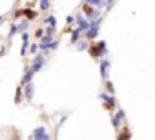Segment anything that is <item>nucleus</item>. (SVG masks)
Returning a JSON list of instances; mask_svg holds the SVG:
<instances>
[{"mask_svg":"<svg viewBox=\"0 0 155 140\" xmlns=\"http://www.w3.org/2000/svg\"><path fill=\"white\" fill-rule=\"evenodd\" d=\"M90 46H91V44H88L86 40H82V42L77 44V49H79V51H84V49H90Z\"/></svg>","mask_w":155,"mask_h":140,"instance_id":"obj_20","label":"nucleus"},{"mask_svg":"<svg viewBox=\"0 0 155 140\" xmlns=\"http://www.w3.org/2000/svg\"><path fill=\"white\" fill-rule=\"evenodd\" d=\"M44 31H46V37H53V35L57 33V29H55V27H51V26H48Z\"/></svg>","mask_w":155,"mask_h":140,"instance_id":"obj_22","label":"nucleus"},{"mask_svg":"<svg viewBox=\"0 0 155 140\" xmlns=\"http://www.w3.org/2000/svg\"><path fill=\"white\" fill-rule=\"evenodd\" d=\"M38 8H40L42 11H46V9L51 8V2H49V0H42V2H38Z\"/></svg>","mask_w":155,"mask_h":140,"instance_id":"obj_19","label":"nucleus"},{"mask_svg":"<svg viewBox=\"0 0 155 140\" xmlns=\"http://www.w3.org/2000/svg\"><path fill=\"white\" fill-rule=\"evenodd\" d=\"M17 33H20V31H18V24H11V27H9V31H8V37L11 38V37H15Z\"/></svg>","mask_w":155,"mask_h":140,"instance_id":"obj_17","label":"nucleus"},{"mask_svg":"<svg viewBox=\"0 0 155 140\" xmlns=\"http://www.w3.org/2000/svg\"><path fill=\"white\" fill-rule=\"evenodd\" d=\"M33 140H51V135L44 126H38L37 129H33Z\"/></svg>","mask_w":155,"mask_h":140,"instance_id":"obj_7","label":"nucleus"},{"mask_svg":"<svg viewBox=\"0 0 155 140\" xmlns=\"http://www.w3.org/2000/svg\"><path fill=\"white\" fill-rule=\"evenodd\" d=\"M104 86H106V93H108V95H115V88H113V84H111L110 80H106Z\"/></svg>","mask_w":155,"mask_h":140,"instance_id":"obj_18","label":"nucleus"},{"mask_svg":"<svg viewBox=\"0 0 155 140\" xmlns=\"http://www.w3.org/2000/svg\"><path fill=\"white\" fill-rule=\"evenodd\" d=\"M46 24H48V26H51V27H55V29H57V18H55V17H53V15H48V17H46Z\"/></svg>","mask_w":155,"mask_h":140,"instance_id":"obj_15","label":"nucleus"},{"mask_svg":"<svg viewBox=\"0 0 155 140\" xmlns=\"http://www.w3.org/2000/svg\"><path fill=\"white\" fill-rule=\"evenodd\" d=\"M28 27H29V22H28V20H22V22L18 24V31H20V35H22V33H28Z\"/></svg>","mask_w":155,"mask_h":140,"instance_id":"obj_16","label":"nucleus"},{"mask_svg":"<svg viewBox=\"0 0 155 140\" xmlns=\"http://www.w3.org/2000/svg\"><path fill=\"white\" fill-rule=\"evenodd\" d=\"M35 37H37V38H40V40H42V38H44V37H46V31H44V29H40V27H38V29H37V31H35Z\"/></svg>","mask_w":155,"mask_h":140,"instance_id":"obj_23","label":"nucleus"},{"mask_svg":"<svg viewBox=\"0 0 155 140\" xmlns=\"http://www.w3.org/2000/svg\"><path fill=\"white\" fill-rule=\"evenodd\" d=\"M4 18H6V17H0V24H2V22H4Z\"/></svg>","mask_w":155,"mask_h":140,"instance_id":"obj_27","label":"nucleus"},{"mask_svg":"<svg viewBox=\"0 0 155 140\" xmlns=\"http://www.w3.org/2000/svg\"><path fill=\"white\" fill-rule=\"evenodd\" d=\"M82 35H84V33H82L81 29H77V27H75V29H73V33H71V44H75V46H77V44H79V38H81Z\"/></svg>","mask_w":155,"mask_h":140,"instance_id":"obj_14","label":"nucleus"},{"mask_svg":"<svg viewBox=\"0 0 155 140\" xmlns=\"http://www.w3.org/2000/svg\"><path fill=\"white\" fill-rule=\"evenodd\" d=\"M101 22H102V18H99V20L91 22V26H90V31L84 35V37H86V40H95V38H97V35H99V29H101Z\"/></svg>","mask_w":155,"mask_h":140,"instance_id":"obj_5","label":"nucleus"},{"mask_svg":"<svg viewBox=\"0 0 155 140\" xmlns=\"http://www.w3.org/2000/svg\"><path fill=\"white\" fill-rule=\"evenodd\" d=\"M35 77V73L31 71V67L28 65L26 69H24V75H22V80H20V86L24 88V86H28V84H31V78Z\"/></svg>","mask_w":155,"mask_h":140,"instance_id":"obj_9","label":"nucleus"},{"mask_svg":"<svg viewBox=\"0 0 155 140\" xmlns=\"http://www.w3.org/2000/svg\"><path fill=\"white\" fill-rule=\"evenodd\" d=\"M75 20H77V29H81L84 35L90 31V26H91V22L84 17V15H81V13H77V17H75Z\"/></svg>","mask_w":155,"mask_h":140,"instance_id":"obj_4","label":"nucleus"},{"mask_svg":"<svg viewBox=\"0 0 155 140\" xmlns=\"http://www.w3.org/2000/svg\"><path fill=\"white\" fill-rule=\"evenodd\" d=\"M13 17H15V18H20V17H24V11H22V9H17V11L13 13Z\"/></svg>","mask_w":155,"mask_h":140,"instance_id":"obj_25","label":"nucleus"},{"mask_svg":"<svg viewBox=\"0 0 155 140\" xmlns=\"http://www.w3.org/2000/svg\"><path fill=\"white\" fill-rule=\"evenodd\" d=\"M44 62H46V56H44V53H38L35 58H33V64L29 65L31 67V71L37 75L38 71H40V69H42V65H44Z\"/></svg>","mask_w":155,"mask_h":140,"instance_id":"obj_8","label":"nucleus"},{"mask_svg":"<svg viewBox=\"0 0 155 140\" xmlns=\"http://www.w3.org/2000/svg\"><path fill=\"white\" fill-rule=\"evenodd\" d=\"M110 65H111L110 58H102V60H101V77H102V80H106V78H108Z\"/></svg>","mask_w":155,"mask_h":140,"instance_id":"obj_10","label":"nucleus"},{"mask_svg":"<svg viewBox=\"0 0 155 140\" xmlns=\"http://www.w3.org/2000/svg\"><path fill=\"white\" fill-rule=\"evenodd\" d=\"M22 11H24V17H26V20H35V18L38 17V13H37L35 9H31V8H24Z\"/></svg>","mask_w":155,"mask_h":140,"instance_id":"obj_13","label":"nucleus"},{"mask_svg":"<svg viewBox=\"0 0 155 140\" xmlns=\"http://www.w3.org/2000/svg\"><path fill=\"white\" fill-rule=\"evenodd\" d=\"M88 53H90V56H93L95 60H102V58H106V55H108V44H106L104 40L91 42Z\"/></svg>","mask_w":155,"mask_h":140,"instance_id":"obj_1","label":"nucleus"},{"mask_svg":"<svg viewBox=\"0 0 155 140\" xmlns=\"http://www.w3.org/2000/svg\"><path fill=\"white\" fill-rule=\"evenodd\" d=\"M20 91H22V86H18V88H17V95H15V102H17V104L20 102Z\"/></svg>","mask_w":155,"mask_h":140,"instance_id":"obj_24","label":"nucleus"},{"mask_svg":"<svg viewBox=\"0 0 155 140\" xmlns=\"http://www.w3.org/2000/svg\"><path fill=\"white\" fill-rule=\"evenodd\" d=\"M22 40H29V35L28 33H22Z\"/></svg>","mask_w":155,"mask_h":140,"instance_id":"obj_26","label":"nucleus"},{"mask_svg":"<svg viewBox=\"0 0 155 140\" xmlns=\"http://www.w3.org/2000/svg\"><path fill=\"white\" fill-rule=\"evenodd\" d=\"M124 120H126V113H124V109H119V111H115V113L111 115V124H113L115 129H120V126H122Z\"/></svg>","mask_w":155,"mask_h":140,"instance_id":"obj_6","label":"nucleus"},{"mask_svg":"<svg viewBox=\"0 0 155 140\" xmlns=\"http://www.w3.org/2000/svg\"><path fill=\"white\" fill-rule=\"evenodd\" d=\"M82 11H84L86 18H88L90 22H95V20L101 18V11L95 9V8H91V6H88V4H82Z\"/></svg>","mask_w":155,"mask_h":140,"instance_id":"obj_2","label":"nucleus"},{"mask_svg":"<svg viewBox=\"0 0 155 140\" xmlns=\"http://www.w3.org/2000/svg\"><path fill=\"white\" fill-rule=\"evenodd\" d=\"M99 98H101V100H104V109H108V111H113V109H115V106H117V98H115V95L101 93V95H99Z\"/></svg>","mask_w":155,"mask_h":140,"instance_id":"obj_3","label":"nucleus"},{"mask_svg":"<svg viewBox=\"0 0 155 140\" xmlns=\"http://www.w3.org/2000/svg\"><path fill=\"white\" fill-rule=\"evenodd\" d=\"M130 138H131V129L124 126V129H120V131H119L117 140H130Z\"/></svg>","mask_w":155,"mask_h":140,"instance_id":"obj_11","label":"nucleus"},{"mask_svg":"<svg viewBox=\"0 0 155 140\" xmlns=\"http://www.w3.org/2000/svg\"><path fill=\"white\" fill-rule=\"evenodd\" d=\"M38 51H40V46H38V44H31V46H29V53H31V55H35V56H37V55H38Z\"/></svg>","mask_w":155,"mask_h":140,"instance_id":"obj_21","label":"nucleus"},{"mask_svg":"<svg viewBox=\"0 0 155 140\" xmlns=\"http://www.w3.org/2000/svg\"><path fill=\"white\" fill-rule=\"evenodd\" d=\"M22 89H24L26 100H33V93H35V86H33V82H31V84H28V86H24Z\"/></svg>","mask_w":155,"mask_h":140,"instance_id":"obj_12","label":"nucleus"}]
</instances>
